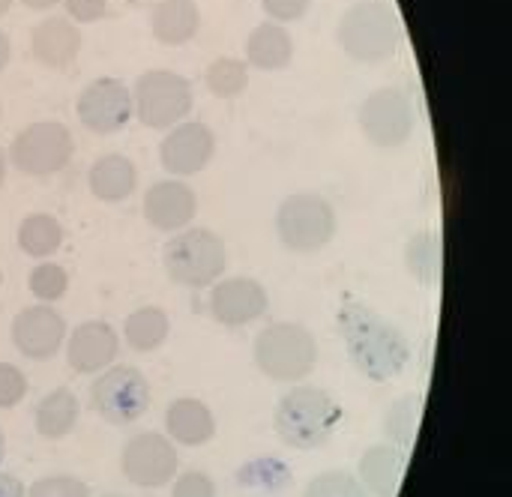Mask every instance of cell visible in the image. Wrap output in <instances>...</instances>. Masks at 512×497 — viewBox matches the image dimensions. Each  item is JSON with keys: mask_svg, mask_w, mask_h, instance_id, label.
I'll return each mask as SVG.
<instances>
[{"mask_svg": "<svg viewBox=\"0 0 512 497\" xmlns=\"http://www.w3.org/2000/svg\"><path fill=\"white\" fill-rule=\"evenodd\" d=\"M336 321H339V336L345 342V351L351 363L360 369V375L384 384V381L399 378L408 369L411 342L378 309L360 300H348L342 303Z\"/></svg>", "mask_w": 512, "mask_h": 497, "instance_id": "1", "label": "cell"}, {"mask_svg": "<svg viewBox=\"0 0 512 497\" xmlns=\"http://www.w3.org/2000/svg\"><path fill=\"white\" fill-rule=\"evenodd\" d=\"M339 48L357 63H384L402 45V21L390 0H357L339 15Z\"/></svg>", "mask_w": 512, "mask_h": 497, "instance_id": "2", "label": "cell"}, {"mask_svg": "<svg viewBox=\"0 0 512 497\" xmlns=\"http://www.w3.org/2000/svg\"><path fill=\"white\" fill-rule=\"evenodd\" d=\"M342 405L321 387H294L276 405V432L291 450H321L342 423Z\"/></svg>", "mask_w": 512, "mask_h": 497, "instance_id": "3", "label": "cell"}, {"mask_svg": "<svg viewBox=\"0 0 512 497\" xmlns=\"http://www.w3.org/2000/svg\"><path fill=\"white\" fill-rule=\"evenodd\" d=\"M255 366L264 378L276 384H297L315 372L318 363V342L315 336L294 321H279L264 327L255 336Z\"/></svg>", "mask_w": 512, "mask_h": 497, "instance_id": "4", "label": "cell"}, {"mask_svg": "<svg viewBox=\"0 0 512 497\" xmlns=\"http://www.w3.org/2000/svg\"><path fill=\"white\" fill-rule=\"evenodd\" d=\"M162 264L171 282L183 288H207L225 276L228 246L210 228H183L165 243Z\"/></svg>", "mask_w": 512, "mask_h": 497, "instance_id": "5", "label": "cell"}, {"mask_svg": "<svg viewBox=\"0 0 512 497\" xmlns=\"http://www.w3.org/2000/svg\"><path fill=\"white\" fill-rule=\"evenodd\" d=\"M336 210L318 192H294L276 210V234L288 252L312 255L336 237Z\"/></svg>", "mask_w": 512, "mask_h": 497, "instance_id": "6", "label": "cell"}, {"mask_svg": "<svg viewBox=\"0 0 512 497\" xmlns=\"http://www.w3.org/2000/svg\"><path fill=\"white\" fill-rule=\"evenodd\" d=\"M135 117L147 129H174L195 105L192 84L174 69H147L132 90Z\"/></svg>", "mask_w": 512, "mask_h": 497, "instance_id": "7", "label": "cell"}, {"mask_svg": "<svg viewBox=\"0 0 512 497\" xmlns=\"http://www.w3.org/2000/svg\"><path fill=\"white\" fill-rule=\"evenodd\" d=\"M150 381L135 366H108L90 387L93 411L111 426H129L150 411Z\"/></svg>", "mask_w": 512, "mask_h": 497, "instance_id": "8", "label": "cell"}, {"mask_svg": "<svg viewBox=\"0 0 512 497\" xmlns=\"http://www.w3.org/2000/svg\"><path fill=\"white\" fill-rule=\"evenodd\" d=\"M75 153L72 132L57 120H39L24 126L9 147V162L27 177H51L69 165Z\"/></svg>", "mask_w": 512, "mask_h": 497, "instance_id": "9", "label": "cell"}, {"mask_svg": "<svg viewBox=\"0 0 512 497\" xmlns=\"http://www.w3.org/2000/svg\"><path fill=\"white\" fill-rule=\"evenodd\" d=\"M357 120L369 144L393 150L414 135V102L399 87H381L363 99Z\"/></svg>", "mask_w": 512, "mask_h": 497, "instance_id": "10", "label": "cell"}, {"mask_svg": "<svg viewBox=\"0 0 512 497\" xmlns=\"http://www.w3.org/2000/svg\"><path fill=\"white\" fill-rule=\"evenodd\" d=\"M180 456L171 438L159 432H138L123 444L120 471L138 489H162L177 477Z\"/></svg>", "mask_w": 512, "mask_h": 497, "instance_id": "11", "label": "cell"}, {"mask_svg": "<svg viewBox=\"0 0 512 497\" xmlns=\"http://www.w3.org/2000/svg\"><path fill=\"white\" fill-rule=\"evenodd\" d=\"M75 114L93 135H117L135 114L132 93L117 78H96L78 93Z\"/></svg>", "mask_w": 512, "mask_h": 497, "instance_id": "12", "label": "cell"}, {"mask_svg": "<svg viewBox=\"0 0 512 497\" xmlns=\"http://www.w3.org/2000/svg\"><path fill=\"white\" fill-rule=\"evenodd\" d=\"M216 153V135L207 123L183 120L159 144V162L171 177H192L210 165Z\"/></svg>", "mask_w": 512, "mask_h": 497, "instance_id": "13", "label": "cell"}, {"mask_svg": "<svg viewBox=\"0 0 512 497\" xmlns=\"http://www.w3.org/2000/svg\"><path fill=\"white\" fill-rule=\"evenodd\" d=\"M267 288L249 276L219 279L210 291V315L222 327H246L267 312Z\"/></svg>", "mask_w": 512, "mask_h": 497, "instance_id": "14", "label": "cell"}, {"mask_svg": "<svg viewBox=\"0 0 512 497\" xmlns=\"http://www.w3.org/2000/svg\"><path fill=\"white\" fill-rule=\"evenodd\" d=\"M66 342V321L48 303L27 306L12 321V345L27 360H51Z\"/></svg>", "mask_w": 512, "mask_h": 497, "instance_id": "15", "label": "cell"}, {"mask_svg": "<svg viewBox=\"0 0 512 497\" xmlns=\"http://www.w3.org/2000/svg\"><path fill=\"white\" fill-rule=\"evenodd\" d=\"M198 216V195L183 180H159L144 192V219L165 234L189 228Z\"/></svg>", "mask_w": 512, "mask_h": 497, "instance_id": "16", "label": "cell"}, {"mask_svg": "<svg viewBox=\"0 0 512 497\" xmlns=\"http://www.w3.org/2000/svg\"><path fill=\"white\" fill-rule=\"evenodd\" d=\"M120 354V336L108 321H84L69 333L66 363L78 375H96L114 366Z\"/></svg>", "mask_w": 512, "mask_h": 497, "instance_id": "17", "label": "cell"}, {"mask_svg": "<svg viewBox=\"0 0 512 497\" xmlns=\"http://www.w3.org/2000/svg\"><path fill=\"white\" fill-rule=\"evenodd\" d=\"M81 51V30L66 15H48L30 30V57L48 69H66Z\"/></svg>", "mask_w": 512, "mask_h": 497, "instance_id": "18", "label": "cell"}, {"mask_svg": "<svg viewBox=\"0 0 512 497\" xmlns=\"http://www.w3.org/2000/svg\"><path fill=\"white\" fill-rule=\"evenodd\" d=\"M405 465H408L405 450L393 444H375L360 456L357 480L366 486V492L372 497H396L405 477Z\"/></svg>", "mask_w": 512, "mask_h": 497, "instance_id": "19", "label": "cell"}, {"mask_svg": "<svg viewBox=\"0 0 512 497\" xmlns=\"http://www.w3.org/2000/svg\"><path fill=\"white\" fill-rule=\"evenodd\" d=\"M165 429L168 438L180 447H204L216 438V420L213 411L192 396L174 399L165 411Z\"/></svg>", "mask_w": 512, "mask_h": 497, "instance_id": "20", "label": "cell"}, {"mask_svg": "<svg viewBox=\"0 0 512 497\" xmlns=\"http://www.w3.org/2000/svg\"><path fill=\"white\" fill-rule=\"evenodd\" d=\"M201 27V9L195 0H156L150 9V33L162 45H186Z\"/></svg>", "mask_w": 512, "mask_h": 497, "instance_id": "21", "label": "cell"}, {"mask_svg": "<svg viewBox=\"0 0 512 497\" xmlns=\"http://www.w3.org/2000/svg\"><path fill=\"white\" fill-rule=\"evenodd\" d=\"M87 186L93 198L105 204H120L138 189V168L129 156H120V153L99 156L87 171Z\"/></svg>", "mask_w": 512, "mask_h": 497, "instance_id": "22", "label": "cell"}, {"mask_svg": "<svg viewBox=\"0 0 512 497\" xmlns=\"http://www.w3.org/2000/svg\"><path fill=\"white\" fill-rule=\"evenodd\" d=\"M246 51V66L264 69V72H279L294 60V39L285 30V24L276 21H261L243 42Z\"/></svg>", "mask_w": 512, "mask_h": 497, "instance_id": "23", "label": "cell"}, {"mask_svg": "<svg viewBox=\"0 0 512 497\" xmlns=\"http://www.w3.org/2000/svg\"><path fill=\"white\" fill-rule=\"evenodd\" d=\"M75 423H78V399L66 387L45 393L33 408V426L45 441H60L72 435Z\"/></svg>", "mask_w": 512, "mask_h": 497, "instance_id": "24", "label": "cell"}, {"mask_svg": "<svg viewBox=\"0 0 512 497\" xmlns=\"http://www.w3.org/2000/svg\"><path fill=\"white\" fill-rule=\"evenodd\" d=\"M405 267L408 273L426 285L435 288L444 279V240L435 231H420L405 246Z\"/></svg>", "mask_w": 512, "mask_h": 497, "instance_id": "25", "label": "cell"}, {"mask_svg": "<svg viewBox=\"0 0 512 497\" xmlns=\"http://www.w3.org/2000/svg\"><path fill=\"white\" fill-rule=\"evenodd\" d=\"M168 333H171V318L159 306H141V309L129 312V318L123 321V339L138 354L159 351L165 345Z\"/></svg>", "mask_w": 512, "mask_h": 497, "instance_id": "26", "label": "cell"}, {"mask_svg": "<svg viewBox=\"0 0 512 497\" xmlns=\"http://www.w3.org/2000/svg\"><path fill=\"white\" fill-rule=\"evenodd\" d=\"M237 483H240L243 492H252V495L261 497H279L291 489L294 474H291V468H288L282 459L261 456V459L246 462V465L237 471Z\"/></svg>", "mask_w": 512, "mask_h": 497, "instance_id": "27", "label": "cell"}, {"mask_svg": "<svg viewBox=\"0 0 512 497\" xmlns=\"http://www.w3.org/2000/svg\"><path fill=\"white\" fill-rule=\"evenodd\" d=\"M63 243V225L51 213H30L18 225V249L30 258H48Z\"/></svg>", "mask_w": 512, "mask_h": 497, "instance_id": "28", "label": "cell"}, {"mask_svg": "<svg viewBox=\"0 0 512 497\" xmlns=\"http://www.w3.org/2000/svg\"><path fill=\"white\" fill-rule=\"evenodd\" d=\"M204 87L216 99H237L249 87V66L237 57H216L204 69Z\"/></svg>", "mask_w": 512, "mask_h": 497, "instance_id": "29", "label": "cell"}, {"mask_svg": "<svg viewBox=\"0 0 512 497\" xmlns=\"http://www.w3.org/2000/svg\"><path fill=\"white\" fill-rule=\"evenodd\" d=\"M417 429H420V402L417 399H399L396 405L387 408L384 432L393 441V447L408 450L417 441Z\"/></svg>", "mask_w": 512, "mask_h": 497, "instance_id": "30", "label": "cell"}, {"mask_svg": "<svg viewBox=\"0 0 512 497\" xmlns=\"http://www.w3.org/2000/svg\"><path fill=\"white\" fill-rule=\"evenodd\" d=\"M303 497H372L366 492V486L345 471H327L309 480Z\"/></svg>", "mask_w": 512, "mask_h": 497, "instance_id": "31", "label": "cell"}, {"mask_svg": "<svg viewBox=\"0 0 512 497\" xmlns=\"http://www.w3.org/2000/svg\"><path fill=\"white\" fill-rule=\"evenodd\" d=\"M27 288L36 300L42 303H57L66 288H69V276L60 264H51V261H42L39 267H33L30 279H27Z\"/></svg>", "mask_w": 512, "mask_h": 497, "instance_id": "32", "label": "cell"}, {"mask_svg": "<svg viewBox=\"0 0 512 497\" xmlns=\"http://www.w3.org/2000/svg\"><path fill=\"white\" fill-rule=\"evenodd\" d=\"M27 497H90V489L84 480L78 477H69V474H60V477H42L36 480Z\"/></svg>", "mask_w": 512, "mask_h": 497, "instance_id": "33", "label": "cell"}, {"mask_svg": "<svg viewBox=\"0 0 512 497\" xmlns=\"http://www.w3.org/2000/svg\"><path fill=\"white\" fill-rule=\"evenodd\" d=\"M27 396V378L18 366L0 363V411L21 405Z\"/></svg>", "mask_w": 512, "mask_h": 497, "instance_id": "34", "label": "cell"}, {"mask_svg": "<svg viewBox=\"0 0 512 497\" xmlns=\"http://www.w3.org/2000/svg\"><path fill=\"white\" fill-rule=\"evenodd\" d=\"M171 497H216V483L204 471H186L174 480Z\"/></svg>", "mask_w": 512, "mask_h": 497, "instance_id": "35", "label": "cell"}, {"mask_svg": "<svg viewBox=\"0 0 512 497\" xmlns=\"http://www.w3.org/2000/svg\"><path fill=\"white\" fill-rule=\"evenodd\" d=\"M63 6H66V18L75 24H93L111 12V0H63Z\"/></svg>", "mask_w": 512, "mask_h": 497, "instance_id": "36", "label": "cell"}, {"mask_svg": "<svg viewBox=\"0 0 512 497\" xmlns=\"http://www.w3.org/2000/svg\"><path fill=\"white\" fill-rule=\"evenodd\" d=\"M312 0H261L264 12L270 15V21L276 24H288V21H300L309 12Z\"/></svg>", "mask_w": 512, "mask_h": 497, "instance_id": "37", "label": "cell"}, {"mask_svg": "<svg viewBox=\"0 0 512 497\" xmlns=\"http://www.w3.org/2000/svg\"><path fill=\"white\" fill-rule=\"evenodd\" d=\"M0 497H27V489L18 477L0 474Z\"/></svg>", "mask_w": 512, "mask_h": 497, "instance_id": "38", "label": "cell"}, {"mask_svg": "<svg viewBox=\"0 0 512 497\" xmlns=\"http://www.w3.org/2000/svg\"><path fill=\"white\" fill-rule=\"evenodd\" d=\"M9 57H12V39L6 30H0V72L9 66Z\"/></svg>", "mask_w": 512, "mask_h": 497, "instance_id": "39", "label": "cell"}, {"mask_svg": "<svg viewBox=\"0 0 512 497\" xmlns=\"http://www.w3.org/2000/svg\"><path fill=\"white\" fill-rule=\"evenodd\" d=\"M27 9H36V12H45V9H54L57 3H63V0H21Z\"/></svg>", "mask_w": 512, "mask_h": 497, "instance_id": "40", "label": "cell"}, {"mask_svg": "<svg viewBox=\"0 0 512 497\" xmlns=\"http://www.w3.org/2000/svg\"><path fill=\"white\" fill-rule=\"evenodd\" d=\"M6 168H9V159H6V153H3V147H0V186H3V180H6Z\"/></svg>", "mask_w": 512, "mask_h": 497, "instance_id": "41", "label": "cell"}, {"mask_svg": "<svg viewBox=\"0 0 512 497\" xmlns=\"http://www.w3.org/2000/svg\"><path fill=\"white\" fill-rule=\"evenodd\" d=\"M3 459H6V435L0 429V465H3Z\"/></svg>", "mask_w": 512, "mask_h": 497, "instance_id": "42", "label": "cell"}, {"mask_svg": "<svg viewBox=\"0 0 512 497\" xmlns=\"http://www.w3.org/2000/svg\"><path fill=\"white\" fill-rule=\"evenodd\" d=\"M12 9V0H0V18Z\"/></svg>", "mask_w": 512, "mask_h": 497, "instance_id": "43", "label": "cell"}, {"mask_svg": "<svg viewBox=\"0 0 512 497\" xmlns=\"http://www.w3.org/2000/svg\"><path fill=\"white\" fill-rule=\"evenodd\" d=\"M102 497H126V495H102Z\"/></svg>", "mask_w": 512, "mask_h": 497, "instance_id": "44", "label": "cell"}, {"mask_svg": "<svg viewBox=\"0 0 512 497\" xmlns=\"http://www.w3.org/2000/svg\"><path fill=\"white\" fill-rule=\"evenodd\" d=\"M0 285H3V273H0Z\"/></svg>", "mask_w": 512, "mask_h": 497, "instance_id": "45", "label": "cell"}]
</instances>
